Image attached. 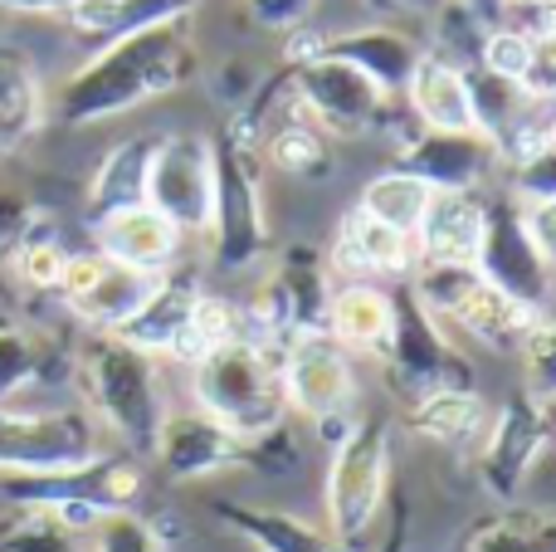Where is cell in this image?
<instances>
[{"label":"cell","instance_id":"1","mask_svg":"<svg viewBox=\"0 0 556 552\" xmlns=\"http://www.w3.org/2000/svg\"><path fill=\"white\" fill-rule=\"evenodd\" d=\"M195 74V45L191 35L176 25L137 29V35L108 39L84 68L64 78V88L54 93V117L64 127H93L108 117H123L142 103L186 88Z\"/></svg>","mask_w":556,"mask_h":552},{"label":"cell","instance_id":"2","mask_svg":"<svg viewBox=\"0 0 556 552\" xmlns=\"http://www.w3.org/2000/svg\"><path fill=\"white\" fill-rule=\"evenodd\" d=\"M74 381L84 397L88 416L103 426L108 440L123 446V455H152L156 430H162L166 411V387L162 367L152 352L132 348V342L113 338V333H93L84 352L74 357Z\"/></svg>","mask_w":556,"mask_h":552},{"label":"cell","instance_id":"3","mask_svg":"<svg viewBox=\"0 0 556 552\" xmlns=\"http://www.w3.org/2000/svg\"><path fill=\"white\" fill-rule=\"evenodd\" d=\"M191 397L205 416L230 426L240 440L283 426L293 416L283 391V348L240 338L205 352L191 367Z\"/></svg>","mask_w":556,"mask_h":552},{"label":"cell","instance_id":"4","mask_svg":"<svg viewBox=\"0 0 556 552\" xmlns=\"http://www.w3.org/2000/svg\"><path fill=\"white\" fill-rule=\"evenodd\" d=\"M405 284L444 328L464 333L469 342L489 348L493 357H518L532 323H538V309L493 289L473 264H415Z\"/></svg>","mask_w":556,"mask_h":552},{"label":"cell","instance_id":"5","mask_svg":"<svg viewBox=\"0 0 556 552\" xmlns=\"http://www.w3.org/2000/svg\"><path fill=\"white\" fill-rule=\"evenodd\" d=\"M108 455V436L84 401H20L0 406V479L64 475Z\"/></svg>","mask_w":556,"mask_h":552},{"label":"cell","instance_id":"6","mask_svg":"<svg viewBox=\"0 0 556 552\" xmlns=\"http://www.w3.org/2000/svg\"><path fill=\"white\" fill-rule=\"evenodd\" d=\"M376 362L386 367V381H391V391L405 406L444 387H454V391L479 387L473 362L454 348L450 328L415 299L410 284L401 293H391V338H386V352Z\"/></svg>","mask_w":556,"mask_h":552},{"label":"cell","instance_id":"7","mask_svg":"<svg viewBox=\"0 0 556 552\" xmlns=\"http://www.w3.org/2000/svg\"><path fill=\"white\" fill-rule=\"evenodd\" d=\"M391 489V426L381 416H362L327 465V534L342 543H371Z\"/></svg>","mask_w":556,"mask_h":552},{"label":"cell","instance_id":"8","mask_svg":"<svg viewBox=\"0 0 556 552\" xmlns=\"http://www.w3.org/2000/svg\"><path fill=\"white\" fill-rule=\"evenodd\" d=\"M211 264L215 274H244L269 260V221H264V176L260 156L235 152L211 137Z\"/></svg>","mask_w":556,"mask_h":552},{"label":"cell","instance_id":"9","mask_svg":"<svg viewBox=\"0 0 556 552\" xmlns=\"http://www.w3.org/2000/svg\"><path fill=\"white\" fill-rule=\"evenodd\" d=\"M147 489V475L137 465V455H98L78 469H64V475H10L0 479V494L5 504H39L54 509L68 528L88 534L103 514H117V509H132Z\"/></svg>","mask_w":556,"mask_h":552},{"label":"cell","instance_id":"10","mask_svg":"<svg viewBox=\"0 0 556 552\" xmlns=\"http://www.w3.org/2000/svg\"><path fill=\"white\" fill-rule=\"evenodd\" d=\"M552 446H556V401H542L532 391H513L489 416V430H483L479 450H473L483 494H493L498 504H518L528 475Z\"/></svg>","mask_w":556,"mask_h":552},{"label":"cell","instance_id":"11","mask_svg":"<svg viewBox=\"0 0 556 552\" xmlns=\"http://www.w3.org/2000/svg\"><path fill=\"white\" fill-rule=\"evenodd\" d=\"M288 88H293V108L307 127H317L323 137L337 142H356V137L386 133V108L391 98L371 84L366 74H356L352 64L323 54L303 68H288Z\"/></svg>","mask_w":556,"mask_h":552},{"label":"cell","instance_id":"12","mask_svg":"<svg viewBox=\"0 0 556 552\" xmlns=\"http://www.w3.org/2000/svg\"><path fill=\"white\" fill-rule=\"evenodd\" d=\"M473 269L503 289L508 299L528 303V309H552L556 303V264L538 250L528 230V211L513 201L508 191L483 196V240L473 254Z\"/></svg>","mask_w":556,"mask_h":552},{"label":"cell","instance_id":"13","mask_svg":"<svg viewBox=\"0 0 556 552\" xmlns=\"http://www.w3.org/2000/svg\"><path fill=\"white\" fill-rule=\"evenodd\" d=\"M211 137L205 133H162L147 172V205L162 221L176 225V235H205L211 230Z\"/></svg>","mask_w":556,"mask_h":552},{"label":"cell","instance_id":"14","mask_svg":"<svg viewBox=\"0 0 556 552\" xmlns=\"http://www.w3.org/2000/svg\"><path fill=\"white\" fill-rule=\"evenodd\" d=\"M386 133H395V166L420 176L430 191H479L493 172V142L479 133H434L415 113H391Z\"/></svg>","mask_w":556,"mask_h":552},{"label":"cell","instance_id":"15","mask_svg":"<svg viewBox=\"0 0 556 552\" xmlns=\"http://www.w3.org/2000/svg\"><path fill=\"white\" fill-rule=\"evenodd\" d=\"M152 460L172 485H201L225 469H244V440L201 406H172L156 430Z\"/></svg>","mask_w":556,"mask_h":552},{"label":"cell","instance_id":"16","mask_svg":"<svg viewBox=\"0 0 556 552\" xmlns=\"http://www.w3.org/2000/svg\"><path fill=\"white\" fill-rule=\"evenodd\" d=\"M283 391H288V411H298L303 421H323V416H337V411H356L352 352L337 348L327 333L293 338L283 348Z\"/></svg>","mask_w":556,"mask_h":552},{"label":"cell","instance_id":"17","mask_svg":"<svg viewBox=\"0 0 556 552\" xmlns=\"http://www.w3.org/2000/svg\"><path fill=\"white\" fill-rule=\"evenodd\" d=\"M327 264L346 284H376V279H410L420 254H415V235L391 230L376 215H366L362 205H352L332 235Z\"/></svg>","mask_w":556,"mask_h":552},{"label":"cell","instance_id":"18","mask_svg":"<svg viewBox=\"0 0 556 552\" xmlns=\"http://www.w3.org/2000/svg\"><path fill=\"white\" fill-rule=\"evenodd\" d=\"M195 293H201V279L195 274H176L166 269L156 293L137 309V318H127L113 338L132 342V348L152 352V357H176L191 367L195 362V342H191V309Z\"/></svg>","mask_w":556,"mask_h":552},{"label":"cell","instance_id":"19","mask_svg":"<svg viewBox=\"0 0 556 552\" xmlns=\"http://www.w3.org/2000/svg\"><path fill=\"white\" fill-rule=\"evenodd\" d=\"M332 279L337 274L317 244H288L274 260L264 284L274 289L278 309H283V318H288V338L327 333V309H332V289H337Z\"/></svg>","mask_w":556,"mask_h":552},{"label":"cell","instance_id":"20","mask_svg":"<svg viewBox=\"0 0 556 552\" xmlns=\"http://www.w3.org/2000/svg\"><path fill=\"white\" fill-rule=\"evenodd\" d=\"M64 381H74V357L49 333L0 318V406H20L35 391H54Z\"/></svg>","mask_w":556,"mask_h":552},{"label":"cell","instance_id":"21","mask_svg":"<svg viewBox=\"0 0 556 552\" xmlns=\"http://www.w3.org/2000/svg\"><path fill=\"white\" fill-rule=\"evenodd\" d=\"M93 250L113 264H132V269H172L181 235L152 205H127V211L93 221Z\"/></svg>","mask_w":556,"mask_h":552},{"label":"cell","instance_id":"22","mask_svg":"<svg viewBox=\"0 0 556 552\" xmlns=\"http://www.w3.org/2000/svg\"><path fill=\"white\" fill-rule=\"evenodd\" d=\"M483 240V191H434L420 230H415V254L420 264H473Z\"/></svg>","mask_w":556,"mask_h":552},{"label":"cell","instance_id":"23","mask_svg":"<svg viewBox=\"0 0 556 552\" xmlns=\"http://www.w3.org/2000/svg\"><path fill=\"white\" fill-rule=\"evenodd\" d=\"M156 142H162V133H142V137H127V142L108 147L84 191L88 225L113 211H127V205H147V172H152Z\"/></svg>","mask_w":556,"mask_h":552},{"label":"cell","instance_id":"24","mask_svg":"<svg viewBox=\"0 0 556 552\" xmlns=\"http://www.w3.org/2000/svg\"><path fill=\"white\" fill-rule=\"evenodd\" d=\"M211 514L225 534H235L254 552H327V543H332V538H327L323 528H313L307 518L283 514V509L244 504V499H215Z\"/></svg>","mask_w":556,"mask_h":552},{"label":"cell","instance_id":"25","mask_svg":"<svg viewBox=\"0 0 556 552\" xmlns=\"http://www.w3.org/2000/svg\"><path fill=\"white\" fill-rule=\"evenodd\" d=\"M327 54L352 64L356 74H366L386 98H405V84H410L415 64H420L425 49L415 39H405L401 29H352L342 39H327Z\"/></svg>","mask_w":556,"mask_h":552},{"label":"cell","instance_id":"26","mask_svg":"<svg viewBox=\"0 0 556 552\" xmlns=\"http://www.w3.org/2000/svg\"><path fill=\"white\" fill-rule=\"evenodd\" d=\"M162 274L166 269H132V264L103 260L98 279L88 284L74 303H68V313H74L84 328H93V333H117L127 318H137V309L156 293Z\"/></svg>","mask_w":556,"mask_h":552},{"label":"cell","instance_id":"27","mask_svg":"<svg viewBox=\"0 0 556 552\" xmlns=\"http://www.w3.org/2000/svg\"><path fill=\"white\" fill-rule=\"evenodd\" d=\"M49 123V98L25 54L0 49V162L25 152Z\"/></svg>","mask_w":556,"mask_h":552},{"label":"cell","instance_id":"28","mask_svg":"<svg viewBox=\"0 0 556 552\" xmlns=\"http://www.w3.org/2000/svg\"><path fill=\"white\" fill-rule=\"evenodd\" d=\"M410 430L420 440H430V446H444V450H464V455H473L483 440V430H489V401L479 397V387L473 391H430V397L410 401Z\"/></svg>","mask_w":556,"mask_h":552},{"label":"cell","instance_id":"29","mask_svg":"<svg viewBox=\"0 0 556 552\" xmlns=\"http://www.w3.org/2000/svg\"><path fill=\"white\" fill-rule=\"evenodd\" d=\"M327 338L346 352L381 357L391 338V293L381 284H337L327 309Z\"/></svg>","mask_w":556,"mask_h":552},{"label":"cell","instance_id":"30","mask_svg":"<svg viewBox=\"0 0 556 552\" xmlns=\"http://www.w3.org/2000/svg\"><path fill=\"white\" fill-rule=\"evenodd\" d=\"M405 103L420 117V127H434V133H473L464 68H454L440 54H420L410 84H405Z\"/></svg>","mask_w":556,"mask_h":552},{"label":"cell","instance_id":"31","mask_svg":"<svg viewBox=\"0 0 556 552\" xmlns=\"http://www.w3.org/2000/svg\"><path fill=\"white\" fill-rule=\"evenodd\" d=\"M191 10L195 0H74L68 5V25L93 39H123V35H137V29L176 25Z\"/></svg>","mask_w":556,"mask_h":552},{"label":"cell","instance_id":"32","mask_svg":"<svg viewBox=\"0 0 556 552\" xmlns=\"http://www.w3.org/2000/svg\"><path fill=\"white\" fill-rule=\"evenodd\" d=\"M464 552H556V509L503 504L473 524Z\"/></svg>","mask_w":556,"mask_h":552},{"label":"cell","instance_id":"33","mask_svg":"<svg viewBox=\"0 0 556 552\" xmlns=\"http://www.w3.org/2000/svg\"><path fill=\"white\" fill-rule=\"evenodd\" d=\"M260 156H269L274 172L293 176V181H327V176L337 172L332 152H327V137L317 133V127H307L293 103H288V113L264 133Z\"/></svg>","mask_w":556,"mask_h":552},{"label":"cell","instance_id":"34","mask_svg":"<svg viewBox=\"0 0 556 552\" xmlns=\"http://www.w3.org/2000/svg\"><path fill=\"white\" fill-rule=\"evenodd\" d=\"M0 552H88V534L68 528L54 509L5 504L0 509Z\"/></svg>","mask_w":556,"mask_h":552},{"label":"cell","instance_id":"35","mask_svg":"<svg viewBox=\"0 0 556 552\" xmlns=\"http://www.w3.org/2000/svg\"><path fill=\"white\" fill-rule=\"evenodd\" d=\"M430 186L420 181V176L401 172V166H391V172L371 176V181L362 186V196H356V205H362L366 215H376L381 225H391V230H405L415 235L425 221V211H430Z\"/></svg>","mask_w":556,"mask_h":552},{"label":"cell","instance_id":"36","mask_svg":"<svg viewBox=\"0 0 556 552\" xmlns=\"http://www.w3.org/2000/svg\"><path fill=\"white\" fill-rule=\"evenodd\" d=\"M64 260H68V250L59 244V235L49 230V215L35 225V230L20 240V250L10 254V269H15V279L25 284V289H35V293H54L59 289V274H64Z\"/></svg>","mask_w":556,"mask_h":552},{"label":"cell","instance_id":"37","mask_svg":"<svg viewBox=\"0 0 556 552\" xmlns=\"http://www.w3.org/2000/svg\"><path fill=\"white\" fill-rule=\"evenodd\" d=\"M244 338V318H240V303L225 299L215 289H201L195 293V309H191V342H195V362L205 352L225 348V342H240ZM191 362V367H195Z\"/></svg>","mask_w":556,"mask_h":552},{"label":"cell","instance_id":"38","mask_svg":"<svg viewBox=\"0 0 556 552\" xmlns=\"http://www.w3.org/2000/svg\"><path fill=\"white\" fill-rule=\"evenodd\" d=\"M522 391L542 401H556V303L538 313L528 342H522Z\"/></svg>","mask_w":556,"mask_h":552},{"label":"cell","instance_id":"39","mask_svg":"<svg viewBox=\"0 0 556 552\" xmlns=\"http://www.w3.org/2000/svg\"><path fill=\"white\" fill-rule=\"evenodd\" d=\"M88 552H166V543L152 518H142L137 509H117L88 528Z\"/></svg>","mask_w":556,"mask_h":552},{"label":"cell","instance_id":"40","mask_svg":"<svg viewBox=\"0 0 556 552\" xmlns=\"http://www.w3.org/2000/svg\"><path fill=\"white\" fill-rule=\"evenodd\" d=\"M508 196L518 205H542V201H556V137H547L542 147H532L518 166H513V181H508Z\"/></svg>","mask_w":556,"mask_h":552},{"label":"cell","instance_id":"41","mask_svg":"<svg viewBox=\"0 0 556 552\" xmlns=\"http://www.w3.org/2000/svg\"><path fill=\"white\" fill-rule=\"evenodd\" d=\"M528 54H532V35H528V29H518V25H493L489 35H483L479 64L489 68V74L513 78V84H518L522 68H528Z\"/></svg>","mask_w":556,"mask_h":552},{"label":"cell","instance_id":"42","mask_svg":"<svg viewBox=\"0 0 556 552\" xmlns=\"http://www.w3.org/2000/svg\"><path fill=\"white\" fill-rule=\"evenodd\" d=\"M39 221H45V211H39V205L29 201L20 186L0 181V264L20 250V240H25Z\"/></svg>","mask_w":556,"mask_h":552},{"label":"cell","instance_id":"43","mask_svg":"<svg viewBox=\"0 0 556 552\" xmlns=\"http://www.w3.org/2000/svg\"><path fill=\"white\" fill-rule=\"evenodd\" d=\"M518 88L542 108L556 103V35H532V54H528Z\"/></svg>","mask_w":556,"mask_h":552},{"label":"cell","instance_id":"44","mask_svg":"<svg viewBox=\"0 0 556 552\" xmlns=\"http://www.w3.org/2000/svg\"><path fill=\"white\" fill-rule=\"evenodd\" d=\"M254 88H260V68H254L250 59H230V64H220V74L211 78V98H220L225 108H244L254 98Z\"/></svg>","mask_w":556,"mask_h":552},{"label":"cell","instance_id":"45","mask_svg":"<svg viewBox=\"0 0 556 552\" xmlns=\"http://www.w3.org/2000/svg\"><path fill=\"white\" fill-rule=\"evenodd\" d=\"M313 5L317 0H250V15H254V25L269 29V35H288V29H303Z\"/></svg>","mask_w":556,"mask_h":552},{"label":"cell","instance_id":"46","mask_svg":"<svg viewBox=\"0 0 556 552\" xmlns=\"http://www.w3.org/2000/svg\"><path fill=\"white\" fill-rule=\"evenodd\" d=\"M522 211H528V230H532V240H538V250L556 264V201L522 205Z\"/></svg>","mask_w":556,"mask_h":552},{"label":"cell","instance_id":"47","mask_svg":"<svg viewBox=\"0 0 556 552\" xmlns=\"http://www.w3.org/2000/svg\"><path fill=\"white\" fill-rule=\"evenodd\" d=\"M356 421H362V416H356V411H337V416L313 421V430H317V440H323L327 450H337V446H342V440L356 430Z\"/></svg>","mask_w":556,"mask_h":552},{"label":"cell","instance_id":"48","mask_svg":"<svg viewBox=\"0 0 556 552\" xmlns=\"http://www.w3.org/2000/svg\"><path fill=\"white\" fill-rule=\"evenodd\" d=\"M0 5L25 10V15H59V10L68 15V5H74V0H0Z\"/></svg>","mask_w":556,"mask_h":552},{"label":"cell","instance_id":"49","mask_svg":"<svg viewBox=\"0 0 556 552\" xmlns=\"http://www.w3.org/2000/svg\"><path fill=\"white\" fill-rule=\"evenodd\" d=\"M503 10H518V15L538 20V15H547V10H556V0H503Z\"/></svg>","mask_w":556,"mask_h":552},{"label":"cell","instance_id":"50","mask_svg":"<svg viewBox=\"0 0 556 552\" xmlns=\"http://www.w3.org/2000/svg\"><path fill=\"white\" fill-rule=\"evenodd\" d=\"M459 5H469L473 15L483 20V25H489V20H498V15H503V0H459Z\"/></svg>","mask_w":556,"mask_h":552},{"label":"cell","instance_id":"51","mask_svg":"<svg viewBox=\"0 0 556 552\" xmlns=\"http://www.w3.org/2000/svg\"><path fill=\"white\" fill-rule=\"evenodd\" d=\"M401 5H410V10H430V5H440V0H401Z\"/></svg>","mask_w":556,"mask_h":552},{"label":"cell","instance_id":"52","mask_svg":"<svg viewBox=\"0 0 556 552\" xmlns=\"http://www.w3.org/2000/svg\"><path fill=\"white\" fill-rule=\"evenodd\" d=\"M547 123H552V137H556V103H552V117H547Z\"/></svg>","mask_w":556,"mask_h":552}]
</instances>
